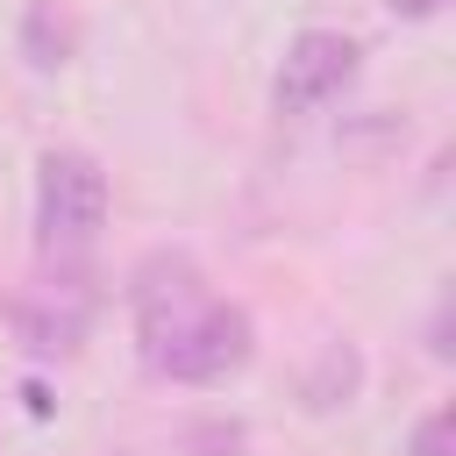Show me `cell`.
<instances>
[{
	"instance_id": "1",
	"label": "cell",
	"mask_w": 456,
	"mask_h": 456,
	"mask_svg": "<svg viewBox=\"0 0 456 456\" xmlns=\"http://www.w3.org/2000/svg\"><path fill=\"white\" fill-rule=\"evenodd\" d=\"M128 314H135V349L157 378L171 385H221L249 363L256 328L235 299L207 285V271L185 249H150L128 278Z\"/></svg>"
},
{
	"instance_id": "2",
	"label": "cell",
	"mask_w": 456,
	"mask_h": 456,
	"mask_svg": "<svg viewBox=\"0 0 456 456\" xmlns=\"http://www.w3.org/2000/svg\"><path fill=\"white\" fill-rule=\"evenodd\" d=\"M107 228V171L86 150H43L36 164V249L43 264H78Z\"/></svg>"
},
{
	"instance_id": "3",
	"label": "cell",
	"mask_w": 456,
	"mask_h": 456,
	"mask_svg": "<svg viewBox=\"0 0 456 456\" xmlns=\"http://www.w3.org/2000/svg\"><path fill=\"white\" fill-rule=\"evenodd\" d=\"M100 321V292L78 264H50L43 278H28L14 299H7V328L28 356H71Z\"/></svg>"
},
{
	"instance_id": "4",
	"label": "cell",
	"mask_w": 456,
	"mask_h": 456,
	"mask_svg": "<svg viewBox=\"0 0 456 456\" xmlns=\"http://www.w3.org/2000/svg\"><path fill=\"white\" fill-rule=\"evenodd\" d=\"M356 64H363L356 36H342V28H299V36L285 43V57H278L271 107H278V114H314V107H328L335 93H349Z\"/></svg>"
},
{
	"instance_id": "5",
	"label": "cell",
	"mask_w": 456,
	"mask_h": 456,
	"mask_svg": "<svg viewBox=\"0 0 456 456\" xmlns=\"http://www.w3.org/2000/svg\"><path fill=\"white\" fill-rule=\"evenodd\" d=\"M356 378H363L356 349H349V342H328V349H321V363H314V378H306V406H314V413H328V406H349Z\"/></svg>"
},
{
	"instance_id": "6",
	"label": "cell",
	"mask_w": 456,
	"mask_h": 456,
	"mask_svg": "<svg viewBox=\"0 0 456 456\" xmlns=\"http://www.w3.org/2000/svg\"><path fill=\"white\" fill-rule=\"evenodd\" d=\"M21 43H28V64H36V71H57V64H64V50H71V28H64L57 0H28Z\"/></svg>"
},
{
	"instance_id": "7",
	"label": "cell",
	"mask_w": 456,
	"mask_h": 456,
	"mask_svg": "<svg viewBox=\"0 0 456 456\" xmlns=\"http://www.w3.org/2000/svg\"><path fill=\"white\" fill-rule=\"evenodd\" d=\"M413 456H449V406H435V413L413 428Z\"/></svg>"
},
{
	"instance_id": "8",
	"label": "cell",
	"mask_w": 456,
	"mask_h": 456,
	"mask_svg": "<svg viewBox=\"0 0 456 456\" xmlns=\"http://www.w3.org/2000/svg\"><path fill=\"white\" fill-rule=\"evenodd\" d=\"M442 0H392V14H406V21H428Z\"/></svg>"
}]
</instances>
